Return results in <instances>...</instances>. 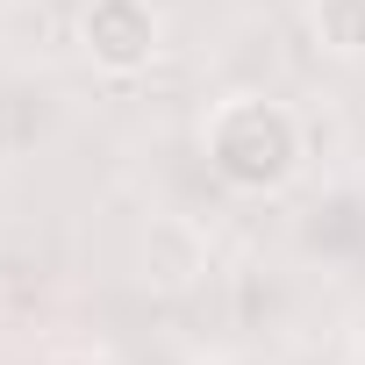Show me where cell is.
Instances as JSON below:
<instances>
[{
    "label": "cell",
    "instance_id": "cell-1",
    "mask_svg": "<svg viewBox=\"0 0 365 365\" xmlns=\"http://www.w3.org/2000/svg\"><path fill=\"white\" fill-rule=\"evenodd\" d=\"M201 150L222 187L237 194H279L301 172V115L272 93H230L201 122Z\"/></svg>",
    "mask_w": 365,
    "mask_h": 365
},
{
    "label": "cell",
    "instance_id": "cell-2",
    "mask_svg": "<svg viewBox=\"0 0 365 365\" xmlns=\"http://www.w3.org/2000/svg\"><path fill=\"white\" fill-rule=\"evenodd\" d=\"M158 43H165L158 0H86L79 8V51L108 79H136L158 58Z\"/></svg>",
    "mask_w": 365,
    "mask_h": 365
},
{
    "label": "cell",
    "instance_id": "cell-3",
    "mask_svg": "<svg viewBox=\"0 0 365 365\" xmlns=\"http://www.w3.org/2000/svg\"><path fill=\"white\" fill-rule=\"evenodd\" d=\"M201 272H208V237H201L187 215H158V222L143 230V287L187 294Z\"/></svg>",
    "mask_w": 365,
    "mask_h": 365
},
{
    "label": "cell",
    "instance_id": "cell-4",
    "mask_svg": "<svg viewBox=\"0 0 365 365\" xmlns=\"http://www.w3.org/2000/svg\"><path fill=\"white\" fill-rule=\"evenodd\" d=\"M308 29L329 58L365 65V0H308Z\"/></svg>",
    "mask_w": 365,
    "mask_h": 365
},
{
    "label": "cell",
    "instance_id": "cell-5",
    "mask_svg": "<svg viewBox=\"0 0 365 365\" xmlns=\"http://www.w3.org/2000/svg\"><path fill=\"white\" fill-rule=\"evenodd\" d=\"M51 365H115V358H108V351H58Z\"/></svg>",
    "mask_w": 365,
    "mask_h": 365
}]
</instances>
